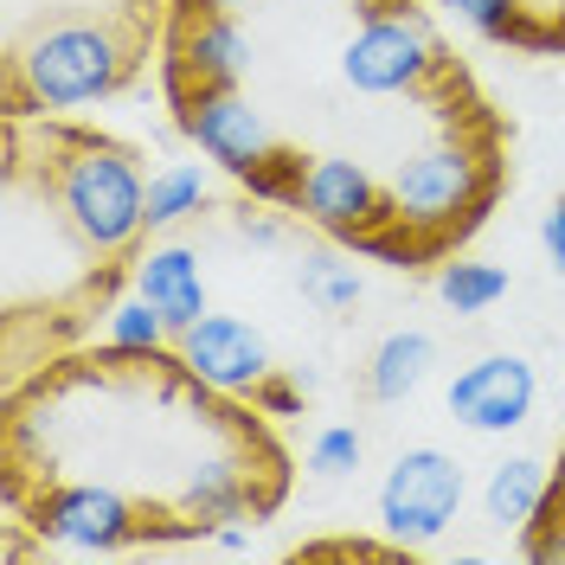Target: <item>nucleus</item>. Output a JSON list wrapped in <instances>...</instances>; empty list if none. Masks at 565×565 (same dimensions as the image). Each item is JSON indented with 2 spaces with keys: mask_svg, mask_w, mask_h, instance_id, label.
I'll return each instance as SVG.
<instances>
[{
  "mask_svg": "<svg viewBox=\"0 0 565 565\" xmlns=\"http://www.w3.org/2000/svg\"><path fill=\"white\" fill-rule=\"evenodd\" d=\"M58 200L65 218L77 225V238L97 250L136 245V232L148 225V180L136 174V161L109 141L71 136L58 154Z\"/></svg>",
  "mask_w": 565,
  "mask_h": 565,
  "instance_id": "1",
  "label": "nucleus"
},
{
  "mask_svg": "<svg viewBox=\"0 0 565 565\" xmlns=\"http://www.w3.org/2000/svg\"><path fill=\"white\" fill-rule=\"evenodd\" d=\"M122 39L97 26V20H65V26H45V33L13 58V84L20 97L39 109H71V104H97L122 84Z\"/></svg>",
  "mask_w": 565,
  "mask_h": 565,
  "instance_id": "2",
  "label": "nucleus"
},
{
  "mask_svg": "<svg viewBox=\"0 0 565 565\" xmlns=\"http://www.w3.org/2000/svg\"><path fill=\"white\" fill-rule=\"evenodd\" d=\"M180 122H186V136L200 141V154L218 161L225 174L250 180L257 193H282L289 154L277 148L270 122H264L238 90H200V97H186V104H180ZM289 193H296V180H289Z\"/></svg>",
  "mask_w": 565,
  "mask_h": 565,
  "instance_id": "3",
  "label": "nucleus"
},
{
  "mask_svg": "<svg viewBox=\"0 0 565 565\" xmlns=\"http://www.w3.org/2000/svg\"><path fill=\"white\" fill-rule=\"evenodd\" d=\"M462 494H469V476L450 450H405L392 457L386 482H380V527L398 540V546H424L437 533H450V521L462 514Z\"/></svg>",
  "mask_w": 565,
  "mask_h": 565,
  "instance_id": "4",
  "label": "nucleus"
},
{
  "mask_svg": "<svg viewBox=\"0 0 565 565\" xmlns=\"http://www.w3.org/2000/svg\"><path fill=\"white\" fill-rule=\"evenodd\" d=\"M437 58V39L418 13H373L341 52V77L366 97H392V90H412Z\"/></svg>",
  "mask_w": 565,
  "mask_h": 565,
  "instance_id": "5",
  "label": "nucleus"
},
{
  "mask_svg": "<svg viewBox=\"0 0 565 565\" xmlns=\"http://www.w3.org/2000/svg\"><path fill=\"white\" fill-rule=\"evenodd\" d=\"M533 398H540V373H533V360L521 353H482V360H469L457 380H450V418L469 424V430H482V437H501V430H514V424L533 418Z\"/></svg>",
  "mask_w": 565,
  "mask_h": 565,
  "instance_id": "6",
  "label": "nucleus"
},
{
  "mask_svg": "<svg viewBox=\"0 0 565 565\" xmlns=\"http://www.w3.org/2000/svg\"><path fill=\"white\" fill-rule=\"evenodd\" d=\"M180 366L212 392H257L270 380V341L245 316H200L180 328Z\"/></svg>",
  "mask_w": 565,
  "mask_h": 565,
  "instance_id": "7",
  "label": "nucleus"
},
{
  "mask_svg": "<svg viewBox=\"0 0 565 565\" xmlns=\"http://www.w3.org/2000/svg\"><path fill=\"white\" fill-rule=\"evenodd\" d=\"M482 193V161H469L462 148H424L412 161H398L392 174V218L398 225H444L469 212Z\"/></svg>",
  "mask_w": 565,
  "mask_h": 565,
  "instance_id": "8",
  "label": "nucleus"
},
{
  "mask_svg": "<svg viewBox=\"0 0 565 565\" xmlns=\"http://www.w3.org/2000/svg\"><path fill=\"white\" fill-rule=\"evenodd\" d=\"M296 206L309 212L328 232H348V238H366V225L380 218V186L366 168L353 161H316V168H296Z\"/></svg>",
  "mask_w": 565,
  "mask_h": 565,
  "instance_id": "9",
  "label": "nucleus"
},
{
  "mask_svg": "<svg viewBox=\"0 0 565 565\" xmlns=\"http://www.w3.org/2000/svg\"><path fill=\"white\" fill-rule=\"evenodd\" d=\"M39 527L52 533V540H65V546H122V540H136V514H129V501L116 489H58L39 501Z\"/></svg>",
  "mask_w": 565,
  "mask_h": 565,
  "instance_id": "10",
  "label": "nucleus"
},
{
  "mask_svg": "<svg viewBox=\"0 0 565 565\" xmlns=\"http://www.w3.org/2000/svg\"><path fill=\"white\" fill-rule=\"evenodd\" d=\"M245 71H250V33L232 13H206L200 26H186V39H180V52H174V77L193 84L186 97H200V90H232Z\"/></svg>",
  "mask_w": 565,
  "mask_h": 565,
  "instance_id": "11",
  "label": "nucleus"
},
{
  "mask_svg": "<svg viewBox=\"0 0 565 565\" xmlns=\"http://www.w3.org/2000/svg\"><path fill=\"white\" fill-rule=\"evenodd\" d=\"M136 296L168 321V328H193L206 316V270H200V250L186 245H154L136 264Z\"/></svg>",
  "mask_w": 565,
  "mask_h": 565,
  "instance_id": "12",
  "label": "nucleus"
},
{
  "mask_svg": "<svg viewBox=\"0 0 565 565\" xmlns=\"http://www.w3.org/2000/svg\"><path fill=\"white\" fill-rule=\"evenodd\" d=\"M430 366H437V341L418 334V328H398L386 334L380 348H373V366H366V392L373 398H412V392L430 380Z\"/></svg>",
  "mask_w": 565,
  "mask_h": 565,
  "instance_id": "13",
  "label": "nucleus"
},
{
  "mask_svg": "<svg viewBox=\"0 0 565 565\" xmlns=\"http://www.w3.org/2000/svg\"><path fill=\"white\" fill-rule=\"evenodd\" d=\"M540 501H546V462H533V457L494 462L489 482H482V508H489L494 527H527L540 514Z\"/></svg>",
  "mask_w": 565,
  "mask_h": 565,
  "instance_id": "14",
  "label": "nucleus"
},
{
  "mask_svg": "<svg viewBox=\"0 0 565 565\" xmlns=\"http://www.w3.org/2000/svg\"><path fill=\"white\" fill-rule=\"evenodd\" d=\"M200 206H206V174H200L193 161H168L161 174H148V225H154V232L193 218Z\"/></svg>",
  "mask_w": 565,
  "mask_h": 565,
  "instance_id": "15",
  "label": "nucleus"
},
{
  "mask_svg": "<svg viewBox=\"0 0 565 565\" xmlns=\"http://www.w3.org/2000/svg\"><path fill=\"white\" fill-rule=\"evenodd\" d=\"M437 296L457 309V316H482L508 296V270L501 264H444L437 270Z\"/></svg>",
  "mask_w": 565,
  "mask_h": 565,
  "instance_id": "16",
  "label": "nucleus"
},
{
  "mask_svg": "<svg viewBox=\"0 0 565 565\" xmlns=\"http://www.w3.org/2000/svg\"><path fill=\"white\" fill-rule=\"evenodd\" d=\"M186 508L200 514V527H206V521H232V514L245 508V482H238V469H232V462H206V469H193V494H186Z\"/></svg>",
  "mask_w": 565,
  "mask_h": 565,
  "instance_id": "17",
  "label": "nucleus"
},
{
  "mask_svg": "<svg viewBox=\"0 0 565 565\" xmlns=\"http://www.w3.org/2000/svg\"><path fill=\"white\" fill-rule=\"evenodd\" d=\"M168 334H174V328L154 316L141 296H136V302H116V309H109V348H122V353H154Z\"/></svg>",
  "mask_w": 565,
  "mask_h": 565,
  "instance_id": "18",
  "label": "nucleus"
},
{
  "mask_svg": "<svg viewBox=\"0 0 565 565\" xmlns=\"http://www.w3.org/2000/svg\"><path fill=\"white\" fill-rule=\"evenodd\" d=\"M360 457H366L360 430H353V424H328V430H316V444H309V476H321V482H341V476H353V469H360Z\"/></svg>",
  "mask_w": 565,
  "mask_h": 565,
  "instance_id": "19",
  "label": "nucleus"
},
{
  "mask_svg": "<svg viewBox=\"0 0 565 565\" xmlns=\"http://www.w3.org/2000/svg\"><path fill=\"white\" fill-rule=\"evenodd\" d=\"M302 296L316 309H353L360 302V277L334 257H302Z\"/></svg>",
  "mask_w": 565,
  "mask_h": 565,
  "instance_id": "20",
  "label": "nucleus"
},
{
  "mask_svg": "<svg viewBox=\"0 0 565 565\" xmlns=\"http://www.w3.org/2000/svg\"><path fill=\"white\" fill-rule=\"evenodd\" d=\"M450 7H457L469 26H482V33H508V20H514L508 0H450Z\"/></svg>",
  "mask_w": 565,
  "mask_h": 565,
  "instance_id": "21",
  "label": "nucleus"
},
{
  "mask_svg": "<svg viewBox=\"0 0 565 565\" xmlns=\"http://www.w3.org/2000/svg\"><path fill=\"white\" fill-rule=\"evenodd\" d=\"M540 245H546V257H553V270H565V193L553 200V212L540 218Z\"/></svg>",
  "mask_w": 565,
  "mask_h": 565,
  "instance_id": "22",
  "label": "nucleus"
},
{
  "mask_svg": "<svg viewBox=\"0 0 565 565\" xmlns=\"http://www.w3.org/2000/svg\"><path fill=\"white\" fill-rule=\"evenodd\" d=\"M257 398H264L270 412H296V405H302V386H270V380H264V386H257Z\"/></svg>",
  "mask_w": 565,
  "mask_h": 565,
  "instance_id": "23",
  "label": "nucleus"
},
{
  "mask_svg": "<svg viewBox=\"0 0 565 565\" xmlns=\"http://www.w3.org/2000/svg\"><path fill=\"white\" fill-rule=\"evenodd\" d=\"M193 7H206V13H232V7H250V0H193Z\"/></svg>",
  "mask_w": 565,
  "mask_h": 565,
  "instance_id": "24",
  "label": "nucleus"
},
{
  "mask_svg": "<svg viewBox=\"0 0 565 565\" xmlns=\"http://www.w3.org/2000/svg\"><path fill=\"white\" fill-rule=\"evenodd\" d=\"M360 7H366V13H386V0H360Z\"/></svg>",
  "mask_w": 565,
  "mask_h": 565,
  "instance_id": "25",
  "label": "nucleus"
}]
</instances>
